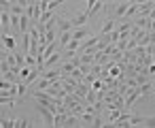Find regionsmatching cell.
Segmentation results:
<instances>
[{
    "label": "cell",
    "mask_w": 155,
    "mask_h": 128,
    "mask_svg": "<svg viewBox=\"0 0 155 128\" xmlns=\"http://www.w3.org/2000/svg\"><path fill=\"white\" fill-rule=\"evenodd\" d=\"M51 17H53V11H43V15H41V19H38V22H43V24H45V22H49Z\"/></svg>",
    "instance_id": "16"
},
{
    "label": "cell",
    "mask_w": 155,
    "mask_h": 128,
    "mask_svg": "<svg viewBox=\"0 0 155 128\" xmlns=\"http://www.w3.org/2000/svg\"><path fill=\"white\" fill-rule=\"evenodd\" d=\"M130 115H132V111L125 109V111L117 117V122H115L113 126H117V128H130V126H132V124H130Z\"/></svg>",
    "instance_id": "5"
},
{
    "label": "cell",
    "mask_w": 155,
    "mask_h": 128,
    "mask_svg": "<svg viewBox=\"0 0 155 128\" xmlns=\"http://www.w3.org/2000/svg\"><path fill=\"white\" fill-rule=\"evenodd\" d=\"M66 30H72V22L66 17H58V32H66Z\"/></svg>",
    "instance_id": "11"
},
{
    "label": "cell",
    "mask_w": 155,
    "mask_h": 128,
    "mask_svg": "<svg viewBox=\"0 0 155 128\" xmlns=\"http://www.w3.org/2000/svg\"><path fill=\"white\" fill-rule=\"evenodd\" d=\"M0 126H2V128H13V126H17V117H7V115H0Z\"/></svg>",
    "instance_id": "12"
},
{
    "label": "cell",
    "mask_w": 155,
    "mask_h": 128,
    "mask_svg": "<svg viewBox=\"0 0 155 128\" xmlns=\"http://www.w3.org/2000/svg\"><path fill=\"white\" fill-rule=\"evenodd\" d=\"M36 111L41 113V117H43V122H45V126H53V111H51V107H47V105H41V102H36Z\"/></svg>",
    "instance_id": "2"
},
{
    "label": "cell",
    "mask_w": 155,
    "mask_h": 128,
    "mask_svg": "<svg viewBox=\"0 0 155 128\" xmlns=\"http://www.w3.org/2000/svg\"><path fill=\"white\" fill-rule=\"evenodd\" d=\"M26 13H28V17H30L34 24H36V22L41 19V15H43V11H41L38 5H28V7H26Z\"/></svg>",
    "instance_id": "6"
},
{
    "label": "cell",
    "mask_w": 155,
    "mask_h": 128,
    "mask_svg": "<svg viewBox=\"0 0 155 128\" xmlns=\"http://www.w3.org/2000/svg\"><path fill=\"white\" fill-rule=\"evenodd\" d=\"M140 98V90H138V85L136 88H130V92L125 94V109H132L134 107V102Z\"/></svg>",
    "instance_id": "3"
},
{
    "label": "cell",
    "mask_w": 155,
    "mask_h": 128,
    "mask_svg": "<svg viewBox=\"0 0 155 128\" xmlns=\"http://www.w3.org/2000/svg\"><path fill=\"white\" fill-rule=\"evenodd\" d=\"M70 39H72V30H66V32H58V45H60V49H64L68 43H70Z\"/></svg>",
    "instance_id": "8"
},
{
    "label": "cell",
    "mask_w": 155,
    "mask_h": 128,
    "mask_svg": "<svg viewBox=\"0 0 155 128\" xmlns=\"http://www.w3.org/2000/svg\"><path fill=\"white\" fill-rule=\"evenodd\" d=\"M17 126H19V128H28V126H32V124H30V119H26V117H21V119L17 117Z\"/></svg>",
    "instance_id": "17"
},
{
    "label": "cell",
    "mask_w": 155,
    "mask_h": 128,
    "mask_svg": "<svg viewBox=\"0 0 155 128\" xmlns=\"http://www.w3.org/2000/svg\"><path fill=\"white\" fill-rule=\"evenodd\" d=\"M115 2H117V0H104V5H106V9H110V7H113Z\"/></svg>",
    "instance_id": "19"
},
{
    "label": "cell",
    "mask_w": 155,
    "mask_h": 128,
    "mask_svg": "<svg viewBox=\"0 0 155 128\" xmlns=\"http://www.w3.org/2000/svg\"><path fill=\"white\" fill-rule=\"evenodd\" d=\"M117 28V22H115V17H106L104 19V24H102V30H100V34H108V32H113Z\"/></svg>",
    "instance_id": "10"
},
{
    "label": "cell",
    "mask_w": 155,
    "mask_h": 128,
    "mask_svg": "<svg viewBox=\"0 0 155 128\" xmlns=\"http://www.w3.org/2000/svg\"><path fill=\"white\" fill-rule=\"evenodd\" d=\"M79 56H81V62H83V64H94V56H96V54H87V51H85V54H79Z\"/></svg>",
    "instance_id": "15"
},
{
    "label": "cell",
    "mask_w": 155,
    "mask_h": 128,
    "mask_svg": "<svg viewBox=\"0 0 155 128\" xmlns=\"http://www.w3.org/2000/svg\"><path fill=\"white\" fill-rule=\"evenodd\" d=\"M144 119H147V115H138V113H132V115H130V124H132V126H142Z\"/></svg>",
    "instance_id": "13"
},
{
    "label": "cell",
    "mask_w": 155,
    "mask_h": 128,
    "mask_svg": "<svg viewBox=\"0 0 155 128\" xmlns=\"http://www.w3.org/2000/svg\"><path fill=\"white\" fill-rule=\"evenodd\" d=\"M62 2H64V0H49V11H53V9H55L58 5H62Z\"/></svg>",
    "instance_id": "18"
},
{
    "label": "cell",
    "mask_w": 155,
    "mask_h": 128,
    "mask_svg": "<svg viewBox=\"0 0 155 128\" xmlns=\"http://www.w3.org/2000/svg\"><path fill=\"white\" fill-rule=\"evenodd\" d=\"M19 36H21V34H19ZM19 36L9 34V32H2V34H0V45H2L5 49H9V51H17V43L21 41Z\"/></svg>",
    "instance_id": "1"
},
{
    "label": "cell",
    "mask_w": 155,
    "mask_h": 128,
    "mask_svg": "<svg viewBox=\"0 0 155 128\" xmlns=\"http://www.w3.org/2000/svg\"><path fill=\"white\" fill-rule=\"evenodd\" d=\"M9 11H11L13 15H24V13H26V7H21V5L17 2V5H11V9H9Z\"/></svg>",
    "instance_id": "14"
},
{
    "label": "cell",
    "mask_w": 155,
    "mask_h": 128,
    "mask_svg": "<svg viewBox=\"0 0 155 128\" xmlns=\"http://www.w3.org/2000/svg\"><path fill=\"white\" fill-rule=\"evenodd\" d=\"M119 2H130V0H119Z\"/></svg>",
    "instance_id": "20"
},
{
    "label": "cell",
    "mask_w": 155,
    "mask_h": 128,
    "mask_svg": "<svg viewBox=\"0 0 155 128\" xmlns=\"http://www.w3.org/2000/svg\"><path fill=\"white\" fill-rule=\"evenodd\" d=\"M91 34V28L85 24V26H79V28H72V39H77V41H83V39H87Z\"/></svg>",
    "instance_id": "4"
},
{
    "label": "cell",
    "mask_w": 155,
    "mask_h": 128,
    "mask_svg": "<svg viewBox=\"0 0 155 128\" xmlns=\"http://www.w3.org/2000/svg\"><path fill=\"white\" fill-rule=\"evenodd\" d=\"M138 90H140V96H155V85H153V79L151 81H144L142 85H138Z\"/></svg>",
    "instance_id": "9"
},
{
    "label": "cell",
    "mask_w": 155,
    "mask_h": 128,
    "mask_svg": "<svg viewBox=\"0 0 155 128\" xmlns=\"http://www.w3.org/2000/svg\"><path fill=\"white\" fill-rule=\"evenodd\" d=\"M87 19H89V15H87V11H79L74 17H70V22H72V28H79V26H85L87 24Z\"/></svg>",
    "instance_id": "7"
},
{
    "label": "cell",
    "mask_w": 155,
    "mask_h": 128,
    "mask_svg": "<svg viewBox=\"0 0 155 128\" xmlns=\"http://www.w3.org/2000/svg\"><path fill=\"white\" fill-rule=\"evenodd\" d=\"M153 85H155V75H153Z\"/></svg>",
    "instance_id": "21"
}]
</instances>
